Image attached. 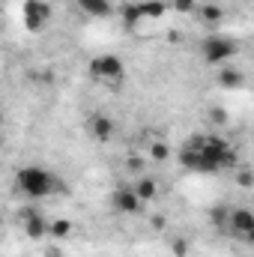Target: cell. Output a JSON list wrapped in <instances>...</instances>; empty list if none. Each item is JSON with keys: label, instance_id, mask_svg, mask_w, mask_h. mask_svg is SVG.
<instances>
[{"label": "cell", "instance_id": "3957f363", "mask_svg": "<svg viewBox=\"0 0 254 257\" xmlns=\"http://www.w3.org/2000/svg\"><path fill=\"white\" fill-rule=\"evenodd\" d=\"M236 54H239V45L230 36H224V33H206L200 39V57H203V63L224 66L230 57H236Z\"/></svg>", "mask_w": 254, "mask_h": 257}, {"label": "cell", "instance_id": "7402d4cb", "mask_svg": "<svg viewBox=\"0 0 254 257\" xmlns=\"http://www.w3.org/2000/svg\"><path fill=\"white\" fill-rule=\"evenodd\" d=\"M174 254L177 257L186 254V239H174Z\"/></svg>", "mask_w": 254, "mask_h": 257}, {"label": "cell", "instance_id": "8fae6325", "mask_svg": "<svg viewBox=\"0 0 254 257\" xmlns=\"http://www.w3.org/2000/svg\"><path fill=\"white\" fill-rule=\"evenodd\" d=\"M132 189L138 192V197H141L144 203H150V200H156V194H159V183H156V177H147V174H141V177H135Z\"/></svg>", "mask_w": 254, "mask_h": 257}, {"label": "cell", "instance_id": "7a4b0ae2", "mask_svg": "<svg viewBox=\"0 0 254 257\" xmlns=\"http://www.w3.org/2000/svg\"><path fill=\"white\" fill-rule=\"evenodd\" d=\"M15 183H18L21 194H27V197H33V200H39V197H51V194L63 192L60 177H57L54 171L42 168V165H24V168L18 171Z\"/></svg>", "mask_w": 254, "mask_h": 257}, {"label": "cell", "instance_id": "ba28073f", "mask_svg": "<svg viewBox=\"0 0 254 257\" xmlns=\"http://www.w3.org/2000/svg\"><path fill=\"white\" fill-rule=\"evenodd\" d=\"M254 230V209L248 206H230V236L245 239Z\"/></svg>", "mask_w": 254, "mask_h": 257}, {"label": "cell", "instance_id": "e0dca14e", "mask_svg": "<svg viewBox=\"0 0 254 257\" xmlns=\"http://www.w3.org/2000/svg\"><path fill=\"white\" fill-rule=\"evenodd\" d=\"M171 9L180 15H191V12H200V3L197 0H171Z\"/></svg>", "mask_w": 254, "mask_h": 257}, {"label": "cell", "instance_id": "9c48e42d", "mask_svg": "<svg viewBox=\"0 0 254 257\" xmlns=\"http://www.w3.org/2000/svg\"><path fill=\"white\" fill-rule=\"evenodd\" d=\"M87 132H90L96 141H111L114 132H117V123H114L108 114H93V117L87 120Z\"/></svg>", "mask_w": 254, "mask_h": 257}, {"label": "cell", "instance_id": "4fadbf2b", "mask_svg": "<svg viewBox=\"0 0 254 257\" xmlns=\"http://www.w3.org/2000/svg\"><path fill=\"white\" fill-rule=\"evenodd\" d=\"M209 221H212L215 230L230 233V206H212L209 209Z\"/></svg>", "mask_w": 254, "mask_h": 257}, {"label": "cell", "instance_id": "cb8c5ba5", "mask_svg": "<svg viewBox=\"0 0 254 257\" xmlns=\"http://www.w3.org/2000/svg\"><path fill=\"white\" fill-rule=\"evenodd\" d=\"M45 257H60V254H57V251H48V254H45Z\"/></svg>", "mask_w": 254, "mask_h": 257}, {"label": "cell", "instance_id": "7c38bea8", "mask_svg": "<svg viewBox=\"0 0 254 257\" xmlns=\"http://www.w3.org/2000/svg\"><path fill=\"white\" fill-rule=\"evenodd\" d=\"M218 84H221L224 90H242V87H245V75H242L239 69H221V72H218Z\"/></svg>", "mask_w": 254, "mask_h": 257}, {"label": "cell", "instance_id": "ffe728a7", "mask_svg": "<svg viewBox=\"0 0 254 257\" xmlns=\"http://www.w3.org/2000/svg\"><path fill=\"white\" fill-rule=\"evenodd\" d=\"M236 186L251 189V186H254V174H251V171H236Z\"/></svg>", "mask_w": 254, "mask_h": 257}, {"label": "cell", "instance_id": "6da1fadb", "mask_svg": "<svg viewBox=\"0 0 254 257\" xmlns=\"http://www.w3.org/2000/svg\"><path fill=\"white\" fill-rule=\"evenodd\" d=\"M233 162H236L233 147L221 135L194 138L180 150V165L191 174H218V171L230 168Z\"/></svg>", "mask_w": 254, "mask_h": 257}, {"label": "cell", "instance_id": "30bf717a", "mask_svg": "<svg viewBox=\"0 0 254 257\" xmlns=\"http://www.w3.org/2000/svg\"><path fill=\"white\" fill-rule=\"evenodd\" d=\"M75 6H78L84 15H90V18H108V15L114 12L111 0H75Z\"/></svg>", "mask_w": 254, "mask_h": 257}, {"label": "cell", "instance_id": "8992f818", "mask_svg": "<svg viewBox=\"0 0 254 257\" xmlns=\"http://www.w3.org/2000/svg\"><path fill=\"white\" fill-rule=\"evenodd\" d=\"M21 227H24L27 239H33V242L51 236V221H48L36 206H24V209H21Z\"/></svg>", "mask_w": 254, "mask_h": 257}, {"label": "cell", "instance_id": "9a60e30c", "mask_svg": "<svg viewBox=\"0 0 254 257\" xmlns=\"http://www.w3.org/2000/svg\"><path fill=\"white\" fill-rule=\"evenodd\" d=\"M141 9H144V18H162L168 12V3L165 0H144Z\"/></svg>", "mask_w": 254, "mask_h": 257}, {"label": "cell", "instance_id": "d6986e66", "mask_svg": "<svg viewBox=\"0 0 254 257\" xmlns=\"http://www.w3.org/2000/svg\"><path fill=\"white\" fill-rule=\"evenodd\" d=\"M168 156H171V147H168L165 141L150 144V159H156V162H168Z\"/></svg>", "mask_w": 254, "mask_h": 257}, {"label": "cell", "instance_id": "5b68a950", "mask_svg": "<svg viewBox=\"0 0 254 257\" xmlns=\"http://www.w3.org/2000/svg\"><path fill=\"white\" fill-rule=\"evenodd\" d=\"M21 21H24V30L39 33V30L51 21V3H45V0H24V6H21Z\"/></svg>", "mask_w": 254, "mask_h": 257}, {"label": "cell", "instance_id": "5bb4252c", "mask_svg": "<svg viewBox=\"0 0 254 257\" xmlns=\"http://www.w3.org/2000/svg\"><path fill=\"white\" fill-rule=\"evenodd\" d=\"M200 18H203L209 27H218V24L224 21V9H221L218 3H203V6H200Z\"/></svg>", "mask_w": 254, "mask_h": 257}, {"label": "cell", "instance_id": "2e32d148", "mask_svg": "<svg viewBox=\"0 0 254 257\" xmlns=\"http://www.w3.org/2000/svg\"><path fill=\"white\" fill-rule=\"evenodd\" d=\"M123 21H126L129 30H132L138 21H144V9H141V3H129L126 9H123Z\"/></svg>", "mask_w": 254, "mask_h": 257}, {"label": "cell", "instance_id": "52a82bcc", "mask_svg": "<svg viewBox=\"0 0 254 257\" xmlns=\"http://www.w3.org/2000/svg\"><path fill=\"white\" fill-rule=\"evenodd\" d=\"M111 206L120 212V215H138L144 209V200L138 197V192L132 186H120L117 192L111 194Z\"/></svg>", "mask_w": 254, "mask_h": 257}, {"label": "cell", "instance_id": "44dd1931", "mask_svg": "<svg viewBox=\"0 0 254 257\" xmlns=\"http://www.w3.org/2000/svg\"><path fill=\"white\" fill-rule=\"evenodd\" d=\"M209 120L218 123V126H224V123H227V114H224L221 108H212V111H209Z\"/></svg>", "mask_w": 254, "mask_h": 257}, {"label": "cell", "instance_id": "ac0fdd59", "mask_svg": "<svg viewBox=\"0 0 254 257\" xmlns=\"http://www.w3.org/2000/svg\"><path fill=\"white\" fill-rule=\"evenodd\" d=\"M51 236H54V239H66V236H72V221H66V218L51 221Z\"/></svg>", "mask_w": 254, "mask_h": 257}, {"label": "cell", "instance_id": "603a6c76", "mask_svg": "<svg viewBox=\"0 0 254 257\" xmlns=\"http://www.w3.org/2000/svg\"><path fill=\"white\" fill-rule=\"evenodd\" d=\"M242 242H245V245H251V248H254V230L248 233V236H245V239H242Z\"/></svg>", "mask_w": 254, "mask_h": 257}, {"label": "cell", "instance_id": "277c9868", "mask_svg": "<svg viewBox=\"0 0 254 257\" xmlns=\"http://www.w3.org/2000/svg\"><path fill=\"white\" fill-rule=\"evenodd\" d=\"M90 75L102 84H120L126 81V63L117 54H99L90 60Z\"/></svg>", "mask_w": 254, "mask_h": 257}]
</instances>
